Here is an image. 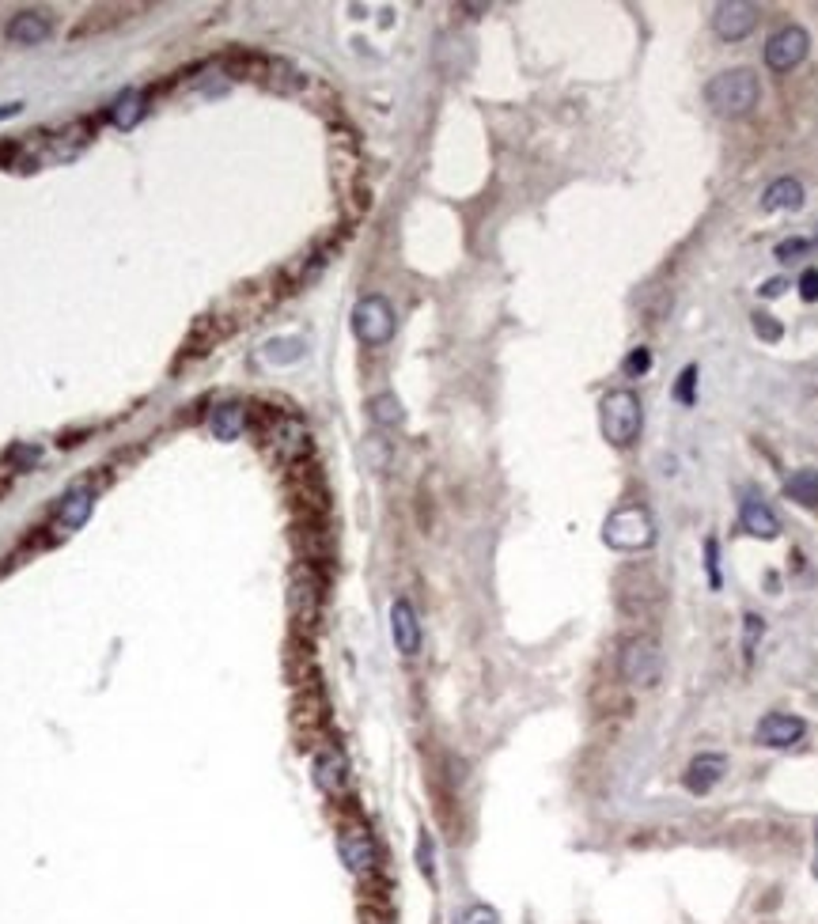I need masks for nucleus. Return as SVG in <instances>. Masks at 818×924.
<instances>
[{
	"label": "nucleus",
	"mask_w": 818,
	"mask_h": 924,
	"mask_svg": "<svg viewBox=\"0 0 818 924\" xmlns=\"http://www.w3.org/2000/svg\"><path fill=\"white\" fill-rule=\"evenodd\" d=\"M784 288H788V281H784V277H773V281H765V285H762L758 292H762L765 299H777V296H781Z\"/></svg>",
	"instance_id": "nucleus-32"
},
{
	"label": "nucleus",
	"mask_w": 818,
	"mask_h": 924,
	"mask_svg": "<svg viewBox=\"0 0 818 924\" xmlns=\"http://www.w3.org/2000/svg\"><path fill=\"white\" fill-rule=\"evenodd\" d=\"M353 334L364 345H386L394 337V307L383 296H364L353 307Z\"/></svg>",
	"instance_id": "nucleus-5"
},
{
	"label": "nucleus",
	"mask_w": 818,
	"mask_h": 924,
	"mask_svg": "<svg viewBox=\"0 0 818 924\" xmlns=\"http://www.w3.org/2000/svg\"><path fill=\"white\" fill-rule=\"evenodd\" d=\"M618 671L629 686L637 690H656L659 678H663V652L652 637H633L621 644V659H618Z\"/></svg>",
	"instance_id": "nucleus-4"
},
{
	"label": "nucleus",
	"mask_w": 818,
	"mask_h": 924,
	"mask_svg": "<svg viewBox=\"0 0 818 924\" xmlns=\"http://www.w3.org/2000/svg\"><path fill=\"white\" fill-rule=\"evenodd\" d=\"M311 773H315V784L326 792V796H337V792L349 784V762L337 746H322L311 762Z\"/></svg>",
	"instance_id": "nucleus-13"
},
{
	"label": "nucleus",
	"mask_w": 818,
	"mask_h": 924,
	"mask_svg": "<svg viewBox=\"0 0 818 924\" xmlns=\"http://www.w3.org/2000/svg\"><path fill=\"white\" fill-rule=\"evenodd\" d=\"M602 542L618 553H640L656 542V520L644 504H626L607 515L602 523Z\"/></svg>",
	"instance_id": "nucleus-2"
},
{
	"label": "nucleus",
	"mask_w": 818,
	"mask_h": 924,
	"mask_svg": "<svg viewBox=\"0 0 818 924\" xmlns=\"http://www.w3.org/2000/svg\"><path fill=\"white\" fill-rule=\"evenodd\" d=\"M459 924H501V913L492 906H470Z\"/></svg>",
	"instance_id": "nucleus-27"
},
{
	"label": "nucleus",
	"mask_w": 818,
	"mask_h": 924,
	"mask_svg": "<svg viewBox=\"0 0 818 924\" xmlns=\"http://www.w3.org/2000/svg\"><path fill=\"white\" fill-rule=\"evenodd\" d=\"M648 368H652V353L644 349V345H640V349H633V353H629V360H626V372H629V375H644Z\"/></svg>",
	"instance_id": "nucleus-29"
},
{
	"label": "nucleus",
	"mask_w": 818,
	"mask_h": 924,
	"mask_svg": "<svg viewBox=\"0 0 818 924\" xmlns=\"http://www.w3.org/2000/svg\"><path fill=\"white\" fill-rule=\"evenodd\" d=\"M417 864H421V871H424L428 879H436V864H433V837H428V833H421V841H417Z\"/></svg>",
	"instance_id": "nucleus-28"
},
{
	"label": "nucleus",
	"mask_w": 818,
	"mask_h": 924,
	"mask_svg": "<svg viewBox=\"0 0 818 924\" xmlns=\"http://www.w3.org/2000/svg\"><path fill=\"white\" fill-rule=\"evenodd\" d=\"M599 424H602V436L614 447H633L644 424L640 398L633 391H610L599 405Z\"/></svg>",
	"instance_id": "nucleus-3"
},
{
	"label": "nucleus",
	"mask_w": 818,
	"mask_h": 924,
	"mask_svg": "<svg viewBox=\"0 0 818 924\" xmlns=\"http://www.w3.org/2000/svg\"><path fill=\"white\" fill-rule=\"evenodd\" d=\"M337 852L346 868L360 879H368L375 868H379V849H375V837L364 830V826H346L337 833Z\"/></svg>",
	"instance_id": "nucleus-7"
},
{
	"label": "nucleus",
	"mask_w": 818,
	"mask_h": 924,
	"mask_svg": "<svg viewBox=\"0 0 818 924\" xmlns=\"http://www.w3.org/2000/svg\"><path fill=\"white\" fill-rule=\"evenodd\" d=\"M755 27H758V8L743 5V0H727V5H720L716 15H713V31L724 42H743Z\"/></svg>",
	"instance_id": "nucleus-11"
},
{
	"label": "nucleus",
	"mask_w": 818,
	"mask_h": 924,
	"mask_svg": "<svg viewBox=\"0 0 818 924\" xmlns=\"http://www.w3.org/2000/svg\"><path fill=\"white\" fill-rule=\"evenodd\" d=\"M758 95H762L758 76L750 73V69H727V73L708 80V88H705L708 106H713L716 114H724V118L750 114L758 106Z\"/></svg>",
	"instance_id": "nucleus-1"
},
{
	"label": "nucleus",
	"mask_w": 818,
	"mask_h": 924,
	"mask_svg": "<svg viewBox=\"0 0 818 924\" xmlns=\"http://www.w3.org/2000/svg\"><path fill=\"white\" fill-rule=\"evenodd\" d=\"M727 773V758L724 754H697L690 765H686V788L694 792V796H708Z\"/></svg>",
	"instance_id": "nucleus-15"
},
{
	"label": "nucleus",
	"mask_w": 818,
	"mask_h": 924,
	"mask_svg": "<svg viewBox=\"0 0 818 924\" xmlns=\"http://www.w3.org/2000/svg\"><path fill=\"white\" fill-rule=\"evenodd\" d=\"M784 492L792 501L814 508L818 504V470H795V474L784 481Z\"/></svg>",
	"instance_id": "nucleus-21"
},
{
	"label": "nucleus",
	"mask_w": 818,
	"mask_h": 924,
	"mask_svg": "<svg viewBox=\"0 0 818 924\" xmlns=\"http://www.w3.org/2000/svg\"><path fill=\"white\" fill-rule=\"evenodd\" d=\"M803 732H807V724H803L800 716H792V713H769V716L758 720L755 739H758V746L784 750V746H795V743H800Z\"/></svg>",
	"instance_id": "nucleus-10"
},
{
	"label": "nucleus",
	"mask_w": 818,
	"mask_h": 924,
	"mask_svg": "<svg viewBox=\"0 0 818 924\" xmlns=\"http://www.w3.org/2000/svg\"><path fill=\"white\" fill-rule=\"evenodd\" d=\"M811 871H814V879H818V826H814V868H811Z\"/></svg>",
	"instance_id": "nucleus-34"
},
{
	"label": "nucleus",
	"mask_w": 818,
	"mask_h": 924,
	"mask_svg": "<svg viewBox=\"0 0 818 924\" xmlns=\"http://www.w3.org/2000/svg\"><path fill=\"white\" fill-rule=\"evenodd\" d=\"M92 508H95V489L92 485H73L69 492L61 497V504H57V511H54V527H57V534H73V530H80L83 523L92 520Z\"/></svg>",
	"instance_id": "nucleus-9"
},
{
	"label": "nucleus",
	"mask_w": 818,
	"mask_h": 924,
	"mask_svg": "<svg viewBox=\"0 0 818 924\" xmlns=\"http://www.w3.org/2000/svg\"><path fill=\"white\" fill-rule=\"evenodd\" d=\"M50 31H54V24L46 12H15L5 27L8 42H15V46H38V42L50 38Z\"/></svg>",
	"instance_id": "nucleus-16"
},
{
	"label": "nucleus",
	"mask_w": 818,
	"mask_h": 924,
	"mask_svg": "<svg viewBox=\"0 0 818 924\" xmlns=\"http://www.w3.org/2000/svg\"><path fill=\"white\" fill-rule=\"evenodd\" d=\"M811 247H814V243H811V239H803V235H792V239H781L773 254H777L781 262H792V258H803Z\"/></svg>",
	"instance_id": "nucleus-23"
},
{
	"label": "nucleus",
	"mask_w": 818,
	"mask_h": 924,
	"mask_svg": "<svg viewBox=\"0 0 818 924\" xmlns=\"http://www.w3.org/2000/svg\"><path fill=\"white\" fill-rule=\"evenodd\" d=\"M762 209L765 212H795V209H803V186L795 182V179L769 182L765 193H762Z\"/></svg>",
	"instance_id": "nucleus-17"
},
{
	"label": "nucleus",
	"mask_w": 818,
	"mask_h": 924,
	"mask_svg": "<svg viewBox=\"0 0 818 924\" xmlns=\"http://www.w3.org/2000/svg\"><path fill=\"white\" fill-rule=\"evenodd\" d=\"M694 383H697V368L690 364V368H682L678 386H675V398H678L682 405H694Z\"/></svg>",
	"instance_id": "nucleus-25"
},
{
	"label": "nucleus",
	"mask_w": 818,
	"mask_h": 924,
	"mask_svg": "<svg viewBox=\"0 0 818 924\" xmlns=\"http://www.w3.org/2000/svg\"><path fill=\"white\" fill-rule=\"evenodd\" d=\"M807 50H811V34L800 24H788L765 42V64L773 73H792L807 57Z\"/></svg>",
	"instance_id": "nucleus-6"
},
{
	"label": "nucleus",
	"mask_w": 818,
	"mask_h": 924,
	"mask_svg": "<svg viewBox=\"0 0 818 924\" xmlns=\"http://www.w3.org/2000/svg\"><path fill=\"white\" fill-rule=\"evenodd\" d=\"M269 443H273L277 455L288 459V462L304 459L307 447H311L304 421H296V417H277V421H273V433H269Z\"/></svg>",
	"instance_id": "nucleus-14"
},
{
	"label": "nucleus",
	"mask_w": 818,
	"mask_h": 924,
	"mask_svg": "<svg viewBox=\"0 0 818 924\" xmlns=\"http://www.w3.org/2000/svg\"><path fill=\"white\" fill-rule=\"evenodd\" d=\"M743 626H746V633H743V652L750 656V652H755V644H758V637L765 633V621H762L758 614H746Z\"/></svg>",
	"instance_id": "nucleus-26"
},
{
	"label": "nucleus",
	"mask_w": 818,
	"mask_h": 924,
	"mask_svg": "<svg viewBox=\"0 0 818 924\" xmlns=\"http://www.w3.org/2000/svg\"><path fill=\"white\" fill-rule=\"evenodd\" d=\"M209 428H212V436H217V440H239L243 428H247V410H243L239 402H224V405L212 410Z\"/></svg>",
	"instance_id": "nucleus-19"
},
{
	"label": "nucleus",
	"mask_w": 818,
	"mask_h": 924,
	"mask_svg": "<svg viewBox=\"0 0 818 924\" xmlns=\"http://www.w3.org/2000/svg\"><path fill=\"white\" fill-rule=\"evenodd\" d=\"M739 520H743V530L755 534V539H777V534H781V520L762 501H746L743 511H739Z\"/></svg>",
	"instance_id": "nucleus-18"
},
{
	"label": "nucleus",
	"mask_w": 818,
	"mask_h": 924,
	"mask_svg": "<svg viewBox=\"0 0 818 924\" xmlns=\"http://www.w3.org/2000/svg\"><path fill=\"white\" fill-rule=\"evenodd\" d=\"M811 243H814V247H818V231H814V239H811Z\"/></svg>",
	"instance_id": "nucleus-35"
},
{
	"label": "nucleus",
	"mask_w": 818,
	"mask_h": 924,
	"mask_svg": "<svg viewBox=\"0 0 818 924\" xmlns=\"http://www.w3.org/2000/svg\"><path fill=\"white\" fill-rule=\"evenodd\" d=\"M19 111H24V102H5V106H0V122H5V118H15Z\"/></svg>",
	"instance_id": "nucleus-33"
},
{
	"label": "nucleus",
	"mask_w": 818,
	"mask_h": 924,
	"mask_svg": "<svg viewBox=\"0 0 818 924\" xmlns=\"http://www.w3.org/2000/svg\"><path fill=\"white\" fill-rule=\"evenodd\" d=\"M141 118H144V95H141L137 88H125V92L114 99V106H111V122H114L118 129H133Z\"/></svg>",
	"instance_id": "nucleus-20"
},
{
	"label": "nucleus",
	"mask_w": 818,
	"mask_h": 924,
	"mask_svg": "<svg viewBox=\"0 0 818 924\" xmlns=\"http://www.w3.org/2000/svg\"><path fill=\"white\" fill-rule=\"evenodd\" d=\"M800 296L807 299V304H814V299H818V269H803V277H800Z\"/></svg>",
	"instance_id": "nucleus-31"
},
{
	"label": "nucleus",
	"mask_w": 818,
	"mask_h": 924,
	"mask_svg": "<svg viewBox=\"0 0 818 924\" xmlns=\"http://www.w3.org/2000/svg\"><path fill=\"white\" fill-rule=\"evenodd\" d=\"M705 557H708V561H705V565H708V584H713V588H720V561H716V539H708V542H705Z\"/></svg>",
	"instance_id": "nucleus-30"
},
{
	"label": "nucleus",
	"mask_w": 818,
	"mask_h": 924,
	"mask_svg": "<svg viewBox=\"0 0 818 924\" xmlns=\"http://www.w3.org/2000/svg\"><path fill=\"white\" fill-rule=\"evenodd\" d=\"M288 603H292V618L299 621V626H315L318 603H322V584H318V576H315L311 565H296Z\"/></svg>",
	"instance_id": "nucleus-8"
},
{
	"label": "nucleus",
	"mask_w": 818,
	"mask_h": 924,
	"mask_svg": "<svg viewBox=\"0 0 818 924\" xmlns=\"http://www.w3.org/2000/svg\"><path fill=\"white\" fill-rule=\"evenodd\" d=\"M391 637H394V648L414 659L421 652V621H417V610L409 607V598H394L391 607Z\"/></svg>",
	"instance_id": "nucleus-12"
},
{
	"label": "nucleus",
	"mask_w": 818,
	"mask_h": 924,
	"mask_svg": "<svg viewBox=\"0 0 818 924\" xmlns=\"http://www.w3.org/2000/svg\"><path fill=\"white\" fill-rule=\"evenodd\" d=\"M755 334H758L762 341H781L784 326H781V322L773 318V315H762V311H758V315H755Z\"/></svg>",
	"instance_id": "nucleus-24"
},
{
	"label": "nucleus",
	"mask_w": 818,
	"mask_h": 924,
	"mask_svg": "<svg viewBox=\"0 0 818 924\" xmlns=\"http://www.w3.org/2000/svg\"><path fill=\"white\" fill-rule=\"evenodd\" d=\"M368 413H372V421L383 424V428H398V424L405 421L402 402H398L394 394H375V398L368 402Z\"/></svg>",
	"instance_id": "nucleus-22"
}]
</instances>
